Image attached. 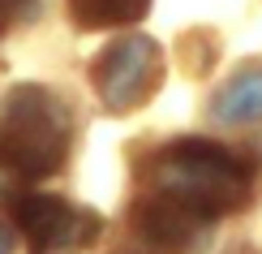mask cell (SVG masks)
<instances>
[{"label": "cell", "instance_id": "obj_8", "mask_svg": "<svg viewBox=\"0 0 262 254\" xmlns=\"http://www.w3.org/2000/svg\"><path fill=\"white\" fill-rule=\"evenodd\" d=\"M30 5H35V0H0V26L21 17V13H30Z\"/></svg>", "mask_w": 262, "mask_h": 254}, {"label": "cell", "instance_id": "obj_6", "mask_svg": "<svg viewBox=\"0 0 262 254\" xmlns=\"http://www.w3.org/2000/svg\"><path fill=\"white\" fill-rule=\"evenodd\" d=\"M211 116L220 125H254L262 121V65H245L211 99Z\"/></svg>", "mask_w": 262, "mask_h": 254}, {"label": "cell", "instance_id": "obj_4", "mask_svg": "<svg viewBox=\"0 0 262 254\" xmlns=\"http://www.w3.org/2000/svg\"><path fill=\"white\" fill-rule=\"evenodd\" d=\"M13 220L26 237L30 254H64L99 237V216L78 211L52 194H21L13 203Z\"/></svg>", "mask_w": 262, "mask_h": 254}, {"label": "cell", "instance_id": "obj_7", "mask_svg": "<svg viewBox=\"0 0 262 254\" xmlns=\"http://www.w3.org/2000/svg\"><path fill=\"white\" fill-rule=\"evenodd\" d=\"M150 13V0H69V17L82 30H107V26H134Z\"/></svg>", "mask_w": 262, "mask_h": 254}, {"label": "cell", "instance_id": "obj_2", "mask_svg": "<svg viewBox=\"0 0 262 254\" xmlns=\"http://www.w3.org/2000/svg\"><path fill=\"white\" fill-rule=\"evenodd\" d=\"M73 121L60 95L39 82H21L0 104V168L21 181H43L69 160Z\"/></svg>", "mask_w": 262, "mask_h": 254}, {"label": "cell", "instance_id": "obj_1", "mask_svg": "<svg viewBox=\"0 0 262 254\" xmlns=\"http://www.w3.org/2000/svg\"><path fill=\"white\" fill-rule=\"evenodd\" d=\"M150 181H155L159 194L193 207L206 220L232 216L241 207H249V198H254V168L236 151H228L211 138L168 142L155 155Z\"/></svg>", "mask_w": 262, "mask_h": 254}, {"label": "cell", "instance_id": "obj_3", "mask_svg": "<svg viewBox=\"0 0 262 254\" xmlns=\"http://www.w3.org/2000/svg\"><path fill=\"white\" fill-rule=\"evenodd\" d=\"M163 82V52L150 35H121L95 61V91L107 112H134L150 104Z\"/></svg>", "mask_w": 262, "mask_h": 254}, {"label": "cell", "instance_id": "obj_9", "mask_svg": "<svg viewBox=\"0 0 262 254\" xmlns=\"http://www.w3.org/2000/svg\"><path fill=\"white\" fill-rule=\"evenodd\" d=\"M0 254H13V228L0 224Z\"/></svg>", "mask_w": 262, "mask_h": 254}, {"label": "cell", "instance_id": "obj_5", "mask_svg": "<svg viewBox=\"0 0 262 254\" xmlns=\"http://www.w3.org/2000/svg\"><path fill=\"white\" fill-rule=\"evenodd\" d=\"M134 224H138V233L146 237L155 250L189 254V250H198L202 241H206L211 220L198 216L193 207H185V203H177V198H168V194L155 190V194H146L134 207Z\"/></svg>", "mask_w": 262, "mask_h": 254}]
</instances>
